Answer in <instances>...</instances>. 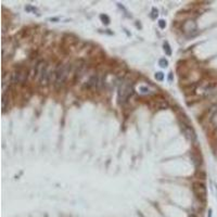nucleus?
I'll return each mask as SVG.
<instances>
[{"instance_id":"obj_1","label":"nucleus","mask_w":217,"mask_h":217,"mask_svg":"<svg viewBox=\"0 0 217 217\" xmlns=\"http://www.w3.org/2000/svg\"><path fill=\"white\" fill-rule=\"evenodd\" d=\"M71 70V64H62L55 70L54 85L55 87H60L64 84L65 79L68 78V75Z\"/></svg>"},{"instance_id":"obj_2","label":"nucleus","mask_w":217,"mask_h":217,"mask_svg":"<svg viewBox=\"0 0 217 217\" xmlns=\"http://www.w3.org/2000/svg\"><path fill=\"white\" fill-rule=\"evenodd\" d=\"M134 93V88H132L131 82H122L120 89H118V101L120 103H126L130 97Z\"/></svg>"},{"instance_id":"obj_3","label":"nucleus","mask_w":217,"mask_h":217,"mask_svg":"<svg viewBox=\"0 0 217 217\" xmlns=\"http://www.w3.org/2000/svg\"><path fill=\"white\" fill-rule=\"evenodd\" d=\"M192 190L193 193L195 194V197L200 200V201H203L204 202L206 200V187L203 182L201 181H195L192 184Z\"/></svg>"},{"instance_id":"obj_4","label":"nucleus","mask_w":217,"mask_h":217,"mask_svg":"<svg viewBox=\"0 0 217 217\" xmlns=\"http://www.w3.org/2000/svg\"><path fill=\"white\" fill-rule=\"evenodd\" d=\"M27 76H28L27 71L21 68V70L15 71L14 73L11 74L10 80L12 84H20V85H22V84H24L27 80Z\"/></svg>"},{"instance_id":"obj_5","label":"nucleus","mask_w":217,"mask_h":217,"mask_svg":"<svg viewBox=\"0 0 217 217\" xmlns=\"http://www.w3.org/2000/svg\"><path fill=\"white\" fill-rule=\"evenodd\" d=\"M181 129L184 134H185V136L187 137V139H189L190 141H194L195 138H197V135H195V131L190 125H187L186 123H181Z\"/></svg>"},{"instance_id":"obj_6","label":"nucleus","mask_w":217,"mask_h":217,"mask_svg":"<svg viewBox=\"0 0 217 217\" xmlns=\"http://www.w3.org/2000/svg\"><path fill=\"white\" fill-rule=\"evenodd\" d=\"M50 76H51V73L48 72L47 65H45L40 72L39 75V82L41 85H48V82H50Z\"/></svg>"},{"instance_id":"obj_7","label":"nucleus","mask_w":217,"mask_h":217,"mask_svg":"<svg viewBox=\"0 0 217 217\" xmlns=\"http://www.w3.org/2000/svg\"><path fill=\"white\" fill-rule=\"evenodd\" d=\"M100 85H101V78H100L99 75H93L90 79L87 82L86 84V87L87 88H99Z\"/></svg>"},{"instance_id":"obj_8","label":"nucleus","mask_w":217,"mask_h":217,"mask_svg":"<svg viewBox=\"0 0 217 217\" xmlns=\"http://www.w3.org/2000/svg\"><path fill=\"white\" fill-rule=\"evenodd\" d=\"M182 30H184L185 33H192L197 30V24H195L194 21L188 20L184 23V25H182Z\"/></svg>"},{"instance_id":"obj_9","label":"nucleus","mask_w":217,"mask_h":217,"mask_svg":"<svg viewBox=\"0 0 217 217\" xmlns=\"http://www.w3.org/2000/svg\"><path fill=\"white\" fill-rule=\"evenodd\" d=\"M8 104H9V98H8L5 91H3L2 93V111L3 112H5V110H7Z\"/></svg>"},{"instance_id":"obj_10","label":"nucleus","mask_w":217,"mask_h":217,"mask_svg":"<svg viewBox=\"0 0 217 217\" xmlns=\"http://www.w3.org/2000/svg\"><path fill=\"white\" fill-rule=\"evenodd\" d=\"M164 51L166 52L167 55L172 54V50H170V45H168V43H164Z\"/></svg>"},{"instance_id":"obj_11","label":"nucleus","mask_w":217,"mask_h":217,"mask_svg":"<svg viewBox=\"0 0 217 217\" xmlns=\"http://www.w3.org/2000/svg\"><path fill=\"white\" fill-rule=\"evenodd\" d=\"M159 64H160V66H161V68H167V65H168V61L166 60V59H161V60H160V62H159Z\"/></svg>"},{"instance_id":"obj_12","label":"nucleus","mask_w":217,"mask_h":217,"mask_svg":"<svg viewBox=\"0 0 217 217\" xmlns=\"http://www.w3.org/2000/svg\"><path fill=\"white\" fill-rule=\"evenodd\" d=\"M100 19L103 21V23H105V24H109L110 23V18L107 16V15H105V14H101L100 15Z\"/></svg>"},{"instance_id":"obj_13","label":"nucleus","mask_w":217,"mask_h":217,"mask_svg":"<svg viewBox=\"0 0 217 217\" xmlns=\"http://www.w3.org/2000/svg\"><path fill=\"white\" fill-rule=\"evenodd\" d=\"M155 78H156L157 80H163L164 79V74H163L162 72H157L156 74H155Z\"/></svg>"},{"instance_id":"obj_14","label":"nucleus","mask_w":217,"mask_h":217,"mask_svg":"<svg viewBox=\"0 0 217 217\" xmlns=\"http://www.w3.org/2000/svg\"><path fill=\"white\" fill-rule=\"evenodd\" d=\"M159 26H160V28H165V26H166V23H165L164 20H160L159 21Z\"/></svg>"},{"instance_id":"obj_15","label":"nucleus","mask_w":217,"mask_h":217,"mask_svg":"<svg viewBox=\"0 0 217 217\" xmlns=\"http://www.w3.org/2000/svg\"><path fill=\"white\" fill-rule=\"evenodd\" d=\"M140 90H141V93H149V89H148L147 87H140Z\"/></svg>"},{"instance_id":"obj_16","label":"nucleus","mask_w":217,"mask_h":217,"mask_svg":"<svg viewBox=\"0 0 217 217\" xmlns=\"http://www.w3.org/2000/svg\"><path fill=\"white\" fill-rule=\"evenodd\" d=\"M153 15H152V18L153 19H154L155 18V16H157V10H155V9H154V8H153Z\"/></svg>"},{"instance_id":"obj_17","label":"nucleus","mask_w":217,"mask_h":217,"mask_svg":"<svg viewBox=\"0 0 217 217\" xmlns=\"http://www.w3.org/2000/svg\"><path fill=\"white\" fill-rule=\"evenodd\" d=\"M207 217H212V210H208V215Z\"/></svg>"},{"instance_id":"obj_18","label":"nucleus","mask_w":217,"mask_h":217,"mask_svg":"<svg viewBox=\"0 0 217 217\" xmlns=\"http://www.w3.org/2000/svg\"><path fill=\"white\" fill-rule=\"evenodd\" d=\"M168 78H170V80H172V78H173V76H172V73H170V77H168Z\"/></svg>"},{"instance_id":"obj_19","label":"nucleus","mask_w":217,"mask_h":217,"mask_svg":"<svg viewBox=\"0 0 217 217\" xmlns=\"http://www.w3.org/2000/svg\"><path fill=\"white\" fill-rule=\"evenodd\" d=\"M189 217H197V216H195V215H190Z\"/></svg>"}]
</instances>
